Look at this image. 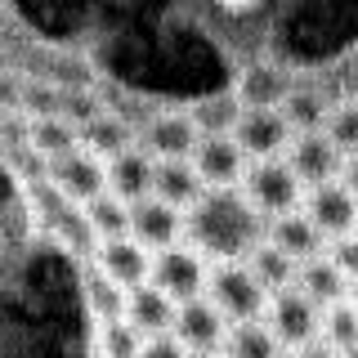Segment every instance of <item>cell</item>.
I'll list each match as a JSON object with an SVG mask.
<instances>
[{"label": "cell", "instance_id": "6da1fadb", "mask_svg": "<svg viewBox=\"0 0 358 358\" xmlns=\"http://www.w3.org/2000/svg\"><path fill=\"white\" fill-rule=\"evenodd\" d=\"M188 251L206 255L215 264L246 260L255 242H264V220L251 210L242 188H206L193 206L184 210Z\"/></svg>", "mask_w": 358, "mask_h": 358}, {"label": "cell", "instance_id": "7a4b0ae2", "mask_svg": "<svg viewBox=\"0 0 358 358\" xmlns=\"http://www.w3.org/2000/svg\"><path fill=\"white\" fill-rule=\"evenodd\" d=\"M201 296L215 305V313L224 322H260V313L268 305V296H264V287L255 282L251 273H246V264L242 260H233V264H210L206 268V291Z\"/></svg>", "mask_w": 358, "mask_h": 358}, {"label": "cell", "instance_id": "3957f363", "mask_svg": "<svg viewBox=\"0 0 358 358\" xmlns=\"http://www.w3.org/2000/svg\"><path fill=\"white\" fill-rule=\"evenodd\" d=\"M242 197L251 201V210L268 224V220H278V215H291V210H300V197H305V188H300V179L287 171L282 157H273V162H255L251 171H246V179H242Z\"/></svg>", "mask_w": 358, "mask_h": 358}, {"label": "cell", "instance_id": "277c9868", "mask_svg": "<svg viewBox=\"0 0 358 358\" xmlns=\"http://www.w3.org/2000/svg\"><path fill=\"white\" fill-rule=\"evenodd\" d=\"M148 282L162 291L171 305H184V300H197L206 291V260L188 246H166V251L152 255Z\"/></svg>", "mask_w": 358, "mask_h": 358}, {"label": "cell", "instance_id": "5b68a950", "mask_svg": "<svg viewBox=\"0 0 358 358\" xmlns=\"http://www.w3.org/2000/svg\"><path fill=\"white\" fill-rule=\"evenodd\" d=\"M282 162H287V171L300 179V188H318V184H331V179H345V175H350V157L336 152L322 130L291 134Z\"/></svg>", "mask_w": 358, "mask_h": 358}, {"label": "cell", "instance_id": "8992f818", "mask_svg": "<svg viewBox=\"0 0 358 358\" xmlns=\"http://www.w3.org/2000/svg\"><path fill=\"white\" fill-rule=\"evenodd\" d=\"M305 215L313 229L322 233V242L327 238H354V220H358V206H354V188H350V179H331V184H318V188H309L305 197Z\"/></svg>", "mask_w": 358, "mask_h": 358}, {"label": "cell", "instance_id": "52a82bcc", "mask_svg": "<svg viewBox=\"0 0 358 358\" xmlns=\"http://www.w3.org/2000/svg\"><path fill=\"white\" fill-rule=\"evenodd\" d=\"M264 313H268L264 327H268V336L278 341V350H300V345L318 341V318H322V313L313 309L296 287H287V291H278V296H268Z\"/></svg>", "mask_w": 358, "mask_h": 358}, {"label": "cell", "instance_id": "ba28073f", "mask_svg": "<svg viewBox=\"0 0 358 358\" xmlns=\"http://www.w3.org/2000/svg\"><path fill=\"white\" fill-rule=\"evenodd\" d=\"M126 238L139 242L148 255L166 251V246H179V238H184V215L157 197H139L126 206Z\"/></svg>", "mask_w": 358, "mask_h": 358}, {"label": "cell", "instance_id": "9c48e42d", "mask_svg": "<svg viewBox=\"0 0 358 358\" xmlns=\"http://www.w3.org/2000/svg\"><path fill=\"white\" fill-rule=\"evenodd\" d=\"M229 139L238 143L242 157H255V162H273V157L287 152L291 143V130L278 112H264V108H242L238 121H233Z\"/></svg>", "mask_w": 358, "mask_h": 358}, {"label": "cell", "instance_id": "30bf717a", "mask_svg": "<svg viewBox=\"0 0 358 358\" xmlns=\"http://www.w3.org/2000/svg\"><path fill=\"white\" fill-rule=\"evenodd\" d=\"M188 166L197 171L201 188H238L246 175V157L238 152V143L229 134H197Z\"/></svg>", "mask_w": 358, "mask_h": 358}, {"label": "cell", "instance_id": "8fae6325", "mask_svg": "<svg viewBox=\"0 0 358 358\" xmlns=\"http://www.w3.org/2000/svg\"><path fill=\"white\" fill-rule=\"evenodd\" d=\"M224 331H229V322L215 313L206 296L197 300H184V305H175V322H171V336L179 345H184L188 354H220L224 345Z\"/></svg>", "mask_w": 358, "mask_h": 358}, {"label": "cell", "instance_id": "7c38bea8", "mask_svg": "<svg viewBox=\"0 0 358 358\" xmlns=\"http://www.w3.org/2000/svg\"><path fill=\"white\" fill-rule=\"evenodd\" d=\"M50 179L59 188L63 201H94L99 193H108V175H103V162L90 152H67V157H54L50 162Z\"/></svg>", "mask_w": 358, "mask_h": 358}, {"label": "cell", "instance_id": "4fadbf2b", "mask_svg": "<svg viewBox=\"0 0 358 358\" xmlns=\"http://www.w3.org/2000/svg\"><path fill=\"white\" fill-rule=\"evenodd\" d=\"M148 268H152V255L143 251L139 242H130V238L99 242V273H103L108 282H117L121 291L143 287L148 282Z\"/></svg>", "mask_w": 358, "mask_h": 358}, {"label": "cell", "instance_id": "5bb4252c", "mask_svg": "<svg viewBox=\"0 0 358 358\" xmlns=\"http://www.w3.org/2000/svg\"><path fill=\"white\" fill-rule=\"evenodd\" d=\"M296 291L322 313V309L341 305V300H350V278H345L327 255H313V260L296 264Z\"/></svg>", "mask_w": 358, "mask_h": 358}, {"label": "cell", "instance_id": "9a60e30c", "mask_svg": "<svg viewBox=\"0 0 358 358\" xmlns=\"http://www.w3.org/2000/svg\"><path fill=\"white\" fill-rule=\"evenodd\" d=\"M121 322H126L130 331H139L143 341H148V336H166V331H171V322H175V305H171V300H166L152 282H143V287L126 291Z\"/></svg>", "mask_w": 358, "mask_h": 358}, {"label": "cell", "instance_id": "2e32d148", "mask_svg": "<svg viewBox=\"0 0 358 358\" xmlns=\"http://www.w3.org/2000/svg\"><path fill=\"white\" fill-rule=\"evenodd\" d=\"M264 233H268V246H278V251L287 255V260H296V264H305L313 260V255H322L327 251V242H322V233L313 229V224L300 215V210H291V215H278V220H268L264 224Z\"/></svg>", "mask_w": 358, "mask_h": 358}, {"label": "cell", "instance_id": "e0dca14e", "mask_svg": "<svg viewBox=\"0 0 358 358\" xmlns=\"http://www.w3.org/2000/svg\"><path fill=\"white\" fill-rule=\"evenodd\" d=\"M103 175H108V193L117 197V201H126V206L152 193V157L143 152V148L117 152V157L103 166Z\"/></svg>", "mask_w": 358, "mask_h": 358}, {"label": "cell", "instance_id": "ac0fdd59", "mask_svg": "<svg viewBox=\"0 0 358 358\" xmlns=\"http://www.w3.org/2000/svg\"><path fill=\"white\" fill-rule=\"evenodd\" d=\"M287 94H291V76L282 72V67H273V63H255V67H246V72H242L233 103H238V108H264V112H278Z\"/></svg>", "mask_w": 358, "mask_h": 358}, {"label": "cell", "instance_id": "d6986e66", "mask_svg": "<svg viewBox=\"0 0 358 358\" xmlns=\"http://www.w3.org/2000/svg\"><path fill=\"white\" fill-rule=\"evenodd\" d=\"M201 193H206V188H201V179L188 162H152V193L148 197L166 201V206H175L179 215H184Z\"/></svg>", "mask_w": 358, "mask_h": 358}, {"label": "cell", "instance_id": "ffe728a7", "mask_svg": "<svg viewBox=\"0 0 358 358\" xmlns=\"http://www.w3.org/2000/svg\"><path fill=\"white\" fill-rule=\"evenodd\" d=\"M242 264H246V273L264 287V296H278V291L296 287V260H287V255L268 242H255Z\"/></svg>", "mask_w": 358, "mask_h": 358}, {"label": "cell", "instance_id": "44dd1931", "mask_svg": "<svg viewBox=\"0 0 358 358\" xmlns=\"http://www.w3.org/2000/svg\"><path fill=\"white\" fill-rule=\"evenodd\" d=\"M193 143H197V130H193V121L179 117V112L157 117L152 126H148V157L157 152L162 162H188Z\"/></svg>", "mask_w": 358, "mask_h": 358}, {"label": "cell", "instance_id": "7402d4cb", "mask_svg": "<svg viewBox=\"0 0 358 358\" xmlns=\"http://www.w3.org/2000/svg\"><path fill=\"white\" fill-rule=\"evenodd\" d=\"M224 358H282L278 341L268 336L264 322H233L224 331V345H220Z\"/></svg>", "mask_w": 358, "mask_h": 358}, {"label": "cell", "instance_id": "603a6c76", "mask_svg": "<svg viewBox=\"0 0 358 358\" xmlns=\"http://www.w3.org/2000/svg\"><path fill=\"white\" fill-rule=\"evenodd\" d=\"M318 341L327 345V350H336L341 358L354 354V345H358V309H354V300H341V305L322 309V318H318Z\"/></svg>", "mask_w": 358, "mask_h": 358}, {"label": "cell", "instance_id": "cb8c5ba5", "mask_svg": "<svg viewBox=\"0 0 358 358\" xmlns=\"http://www.w3.org/2000/svg\"><path fill=\"white\" fill-rule=\"evenodd\" d=\"M76 143H85L90 157H99V162H112L117 152H126L130 148V130H126V121H117V117H94V121H85V130L76 134Z\"/></svg>", "mask_w": 358, "mask_h": 358}, {"label": "cell", "instance_id": "d4e9b609", "mask_svg": "<svg viewBox=\"0 0 358 358\" xmlns=\"http://www.w3.org/2000/svg\"><path fill=\"white\" fill-rule=\"evenodd\" d=\"M278 117L287 121L291 134H313V130H322V117H327V108H322V99L313 94V90H296V85H291V94L282 99Z\"/></svg>", "mask_w": 358, "mask_h": 358}, {"label": "cell", "instance_id": "484cf974", "mask_svg": "<svg viewBox=\"0 0 358 358\" xmlns=\"http://www.w3.org/2000/svg\"><path fill=\"white\" fill-rule=\"evenodd\" d=\"M27 143L36 152H45L50 162L81 148V143H76V126H72V121H59V117H36V121H31V130H27Z\"/></svg>", "mask_w": 358, "mask_h": 358}, {"label": "cell", "instance_id": "4316f807", "mask_svg": "<svg viewBox=\"0 0 358 358\" xmlns=\"http://www.w3.org/2000/svg\"><path fill=\"white\" fill-rule=\"evenodd\" d=\"M85 229L90 238L108 242V238H126V201H117L112 193H99L94 201H85Z\"/></svg>", "mask_w": 358, "mask_h": 358}, {"label": "cell", "instance_id": "83f0119b", "mask_svg": "<svg viewBox=\"0 0 358 358\" xmlns=\"http://www.w3.org/2000/svg\"><path fill=\"white\" fill-rule=\"evenodd\" d=\"M322 134H327V143L341 157H354V143H358V108L345 99V103L327 108V117H322Z\"/></svg>", "mask_w": 358, "mask_h": 358}, {"label": "cell", "instance_id": "f1b7e54d", "mask_svg": "<svg viewBox=\"0 0 358 358\" xmlns=\"http://www.w3.org/2000/svg\"><path fill=\"white\" fill-rule=\"evenodd\" d=\"M85 300H90V309H94L99 322L121 318V309H126V291H121L117 282H108L99 268H90V273H85Z\"/></svg>", "mask_w": 358, "mask_h": 358}, {"label": "cell", "instance_id": "f546056e", "mask_svg": "<svg viewBox=\"0 0 358 358\" xmlns=\"http://www.w3.org/2000/svg\"><path fill=\"white\" fill-rule=\"evenodd\" d=\"M238 103H233V99H206V103L201 108H193V130L197 134H229L233 130V121H238Z\"/></svg>", "mask_w": 358, "mask_h": 358}, {"label": "cell", "instance_id": "4dcf8cb0", "mask_svg": "<svg viewBox=\"0 0 358 358\" xmlns=\"http://www.w3.org/2000/svg\"><path fill=\"white\" fill-rule=\"evenodd\" d=\"M139 345H143V336L130 331L121 318H112V322L99 327V354H103V358H134Z\"/></svg>", "mask_w": 358, "mask_h": 358}, {"label": "cell", "instance_id": "1f68e13d", "mask_svg": "<svg viewBox=\"0 0 358 358\" xmlns=\"http://www.w3.org/2000/svg\"><path fill=\"white\" fill-rule=\"evenodd\" d=\"M134 358H193V354H188L184 345H179L175 336L166 331V336H148V341L139 345V354H134Z\"/></svg>", "mask_w": 358, "mask_h": 358}, {"label": "cell", "instance_id": "d6a6232c", "mask_svg": "<svg viewBox=\"0 0 358 358\" xmlns=\"http://www.w3.org/2000/svg\"><path fill=\"white\" fill-rule=\"evenodd\" d=\"M291 358H341V354L327 350L322 341H309V345H300V350H291Z\"/></svg>", "mask_w": 358, "mask_h": 358}, {"label": "cell", "instance_id": "836d02e7", "mask_svg": "<svg viewBox=\"0 0 358 358\" xmlns=\"http://www.w3.org/2000/svg\"><path fill=\"white\" fill-rule=\"evenodd\" d=\"M220 9H229V14H246V9H255L260 0H215Z\"/></svg>", "mask_w": 358, "mask_h": 358}, {"label": "cell", "instance_id": "e575fe53", "mask_svg": "<svg viewBox=\"0 0 358 358\" xmlns=\"http://www.w3.org/2000/svg\"><path fill=\"white\" fill-rule=\"evenodd\" d=\"M193 358H224V354H193Z\"/></svg>", "mask_w": 358, "mask_h": 358}]
</instances>
